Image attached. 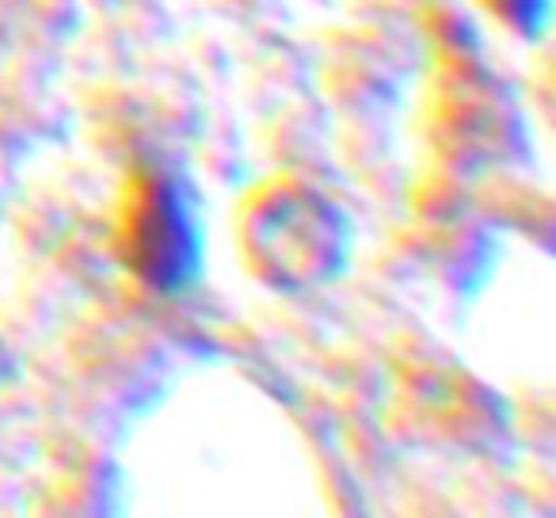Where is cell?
Segmentation results:
<instances>
[{"instance_id":"6da1fadb","label":"cell","mask_w":556,"mask_h":518,"mask_svg":"<svg viewBox=\"0 0 556 518\" xmlns=\"http://www.w3.org/2000/svg\"><path fill=\"white\" fill-rule=\"evenodd\" d=\"M248 214V255L275 287L317 282L340 260V217L309 187L278 184Z\"/></svg>"},{"instance_id":"7a4b0ae2","label":"cell","mask_w":556,"mask_h":518,"mask_svg":"<svg viewBox=\"0 0 556 518\" xmlns=\"http://www.w3.org/2000/svg\"><path fill=\"white\" fill-rule=\"evenodd\" d=\"M123 255L138 279L153 290H184L199 264V237L187 194L176 179L146 172L134 179L123 225Z\"/></svg>"},{"instance_id":"3957f363","label":"cell","mask_w":556,"mask_h":518,"mask_svg":"<svg viewBox=\"0 0 556 518\" xmlns=\"http://www.w3.org/2000/svg\"><path fill=\"white\" fill-rule=\"evenodd\" d=\"M484 4L503 20V24L515 27V31H522V35L538 31V27L545 24V9H548V0H484Z\"/></svg>"}]
</instances>
